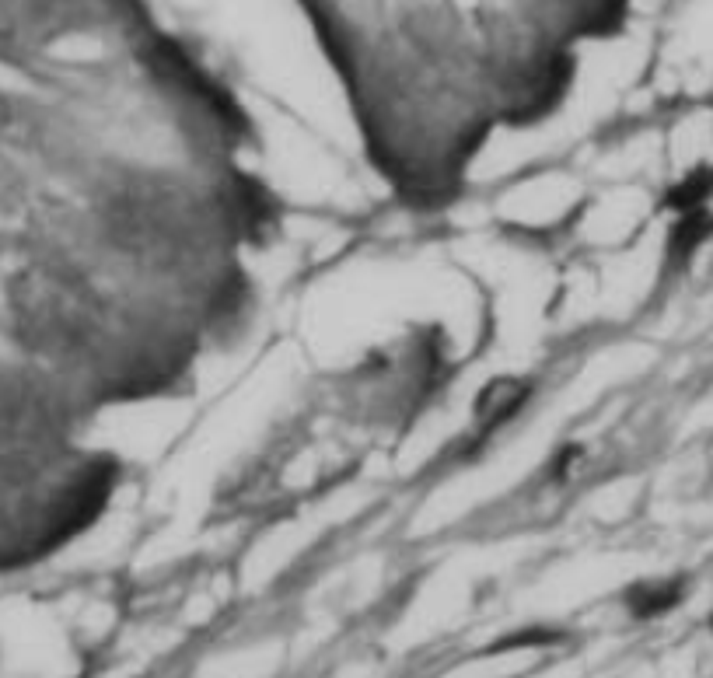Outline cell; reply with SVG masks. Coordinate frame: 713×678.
<instances>
[{"mask_svg":"<svg viewBox=\"0 0 713 678\" xmlns=\"http://www.w3.org/2000/svg\"><path fill=\"white\" fill-rule=\"evenodd\" d=\"M630 612L637 619H654L665 616L668 609L682 602V581H654V584H637L630 591Z\"/></svg>","mask_w":713,"mask_h":678,"instance_id":"1","label":"cell"},{"mask_svg":"<svg viewBox=\"0 0 713 678\" xmlns=\"http://www.w3.org/2000/svg\"><path fill=\"white\" fill-rule=\"evenodd\" d=\"M525 385H518V381H500V385H490V392L479 399V413L486 416L490 423H500L507 420V416L514 413V409L525 402Z\"/></svg>","mask_w":713,"mask_h":678,"instance_id":"3","label":"cell"},{"mask_svg":"<svg viewBox=\"0 0 713 678\" xmlns=\"http://www.w3.org/2000/svg\"><path fill=\"white\" fill-rule=\"evenodd\" d=\"M710 626H713V623H710Z\"/></svg>","mask_w":713,"mask_h":678,"instance_id":"5","label":"cell"},{"mask_svg":"<svg viewBox=\"0 0 713 678\" xmlns=\"http://www.w3.org/2000/svg\"><path fill=\"white\" fill-rule=\"evenodd\" d=\"M710 231H713V217L707 214V207L682 210V221L675 224V231H672V252H675L679 259L693 256L696 245L707 242Z\"/></svg>","mask_w":713,"mask_h":678,"instance_id":"2","label":"cell"},{"mask_svg":"<svg viewBox=\"0 0 713 678\" xmlns=\"http://www.w3.org/2000/svg\"><path fill=\"white\" fill-rule=\"evenodd\" d=\"M556 640H563L556 630H528V633H514V637L493 644V651H514V647H549V644H556Z\"/></svg>","mask_w":713,"mask_h":678,"instance_id":"4","label":"cell"}]
</instances>
